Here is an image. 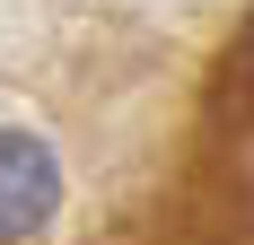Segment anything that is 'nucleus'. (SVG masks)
Listing matches in <instances>:
<instances>
[{"label": "nucleus", "mask_w": 254, "mask_h": 245, "mask_svg": "<svg viewBox=\"0 0 254 245\" xmlns=\"http://www.w3.org/2000/svg\"><path fill=\"white\" fill-rule=\"evenodd\" d=\"M53 210H62V158H53V140L26 131V122H0V245L44 237Z\"/></svg>", "instance_id": "obj_1"}]
</instances>
